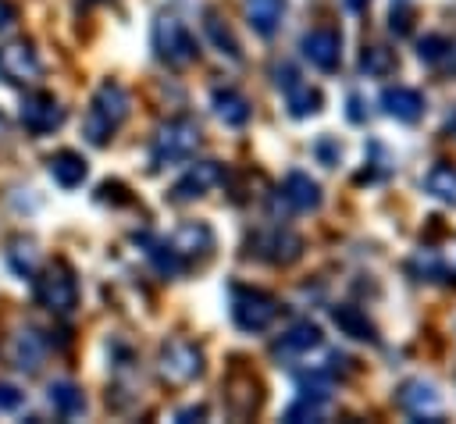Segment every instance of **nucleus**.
I'll return each mask as SVG.
<instances>
[{
	"mask_svg": "<svg viewBox=\"0 0 456 424\" xmlns=\"http://www.w3.org/2000/svg\"><path fill=\"white\" fill-rule=\"evenodd\" d=\"M125 118H128V93L118 82H103L82 118V132L93 146H107Z\"/></svg>",
	"mask_w": 456,
	"mask_h": 424,
	"instance_id": "obj_1",
	"label": "nucleus"
},
{
	"mask_svg": "<svg viewBox=\"0 0 456 424\" xmlns=\"http://www.w3.org/2000/svg\"><path fill=\"white\" fill-rule=\"evenodd\" d=\"M278 86L285 89V103H289L292 118H310V114H317V110H321V93H317V89H310V86L299 78V71H296V68L281 64V68H278Z\"/></svg>",
	"mask_w": 456,
	"mask_h": 424,
	"instance_id": "obj_9",
	"label": "nucleus"
},
{
	"mask_svg": "<svg viewBox=\"0 0 456 424\" xmlns=\"http://www.w3.org/2000/svg\"><path fill=\"white\" fill-rule=\"evenodd\" d=\"M299 249H303V239L292 235V232H281V228H274V232L256 239V253L267 257L271 264H292L299 257Z\"/></svg>",
	"mask_w": 456,
	"mask_h": 424,
	"instance_id": "obj_14",
	"label": "nucleus"
},
{
	"mask_svg": "<svg viewBox=\"0 0 456 424\" xmlns=\"http://www.w3.org/2000/svg\"><path fill=\"white\" fill-rule=\"evenodd\" d=\"M207 36L214 39V46L221 50V53H228L232 61H239V43H235V36H232V29L217 18V14H207Z\"/></svg>",
	"mask_w": 456,
	"mask_h": 424,
	"instance_id": "obj_26",
	"label": "nucleus"
},
{
	"mask_svg": "<svg viewBox=\"0 0 456 424\" xmlns=\"http://www.w3.org/2000/svg\"><path fill=\"white\" fill-rule=\"evenodd\" d=\"M36 299L53 314H71L78 306V281L64 260H53L36 278Z\"/></svg>",
	"mask_w": 456,
	"mask_h": 424,
	"instance_id": "obj_3",
	"label": "nucleus"
},
{
	"mask_svg": "<svg viewBox=\"0 0 456 424\" xmlns=\"http://www.w3.org/2000/svg\"><path fill=\"white\" fill-rule=\"evenodd\" d=\"M153 50H157V57H160L164 64H171V68H185V64H192L196 53H200L192 32H189L175 14H160V18H157V25H153Z\"/></svg>",
	"mask_w": 456,
	"mask_h": 424,
	"instance_id": "obj_4",
	"label": "nucleus"
},
{
	"mask_svg": "<svg viewBox=\"0 0 456 424\" xmlns=\"http://www.w3.org/2000/svg\"><path fill=\"white\" fill-rule=\"evenodd\" d=\"M224 399L235 417H249L260 406V381L249 371H232L224 381Z\"/></svg>",
	"mask_w": 456,
	"mask_h": 424,
	"instance_id": "obj_11",
	"label": "nucleus"
},
{
	"mask_svg": "<svg viewBox=\"0 0 456 424\" xmlns=\"http://www.w3.org/2000/svg\"><path fill=\"white\" fill-rule=\"evenodd\" d=\"M424 189H428L435 200L456 203V167H452V164H435V167L424 175Z\"/></svg>",
	"mask_w": 456,
	"mask_h": 424,
	"instance_id": "obj_24",
	"label": "nucleus"
},
{
	"mask_svg": "<svg viewBox=\"0 0 456 424\" xmlns=\"http://www.w3.org/2000/svg\"><path fill=\"white\" fill-rule=\"evenodd\" d=\"M214 246V235L207 224H182L175 235H171V249L185 260V257H196V253H207Z\"/></svg>",
	"mask_w": 456,
	"mask_h": 424,
	"instance_id": "obj_19",
	"label": "nucleus"
},
{
	"mask_svg": "<svg viewBox=\"0 0 456 424\" xmlns=\"http://www.w3.org/2000/svg\"><path fill=\"white\" fill-rule=\"evenodd\" d=\"M11 356H14V363H18L21 371H36L39 360H43V346H39V338H36L32 331H21V335L14 338V346H11Z\"/></svg>",
	"mask_w": 456,
	"mask_h": 424,
	"instance_id": "obj_25",
	"label": "nucleus"
},
{
	"mask_svg": "<svg viewBox=\"0 0 456 424\" xmlns=\"http://www.w3.org/2000/svg\"><path fill=\"white\" fill-rule=\"evenodd\" d=\"M221 182V167L214 164V160H200V164H192L178 182H175V189H171V200L175 203H185V200H196V196H203L210 185H217Z\"/></svg>",
	"mask_w": 456,
	"mask_h": 424,
	"instance_id": "obj_12",
	"label": "nucleus"
},
{
	"mask_svg": "<svg viewBox=\"0 0 456 424\" xmlns=\"http://www.w3.org/2000/svg\"><path fill=\"white\" fill-rule=\"evenodd\" d=\"M360 68H363L367 75L381 78V75H388V71L395 68V57H392L385 46H367V50L360 53Z\"/></svg>",
	"mask_w": 456,
	"mask_h": 424,
	"instance_id": "obj_27",
	"label": "nucleus"
},
{
	"mask_svg": "<svg viewBox=\"0 0 456 424\" xmlns=\"http://www.w3.org/2000/svg\"><path fill=\"white\" fill-rule=\"evenodd\" d=\"M196 146H200V125L189 121V118H171L153 135V167H167V164L189 160Z\"/></svg>",
	"mask_w": 456,
	"mask_h": 424,
	"instance_id": "obj_2",
	"label": "nucleus"
},
{
	"mask_svg": "<svg viewBox=\"0 0 456 424\" xmlns=\"http://www.w3.org/2000/svg\"><path fill=\"white\" fill-rule=\"evenodd\" d=\"M349 4H353V7H360V0H349Z\"/></svg>",
	"mask_w": 456,
	"mask_h": 424,
	"instance_id": "obj_36",
	"label": "nucleus"
},
{
	"mask_svg": "<svg viewBox=\"0 0 456 424\" xmlns=\"http://www.w3.org/2000/svg\"><path fill=\"white\" fill-rule=\"evenodd\" d=\"M25 406V392L11 381H0V413H14Z\"/></svg>",
	"mask_w": 456,
	"mask_h": 424,
	"instance_id": "obj_31",
	"label": "nucleus"
},
{
	"mask_svg": "<svg viewBox=\"0 0 456 424\" xmlns=\"http://www.w3.org/2000/svg\"><path fill=\"white\" fill-rule=\"evenodd\" d=\"M4 135H7V118L0 114V143H4Z\"/></svg>",
	"mask_w": 456,
	"mask_h": 424,
	"instance_id": "obj_35",
	"label": "nucleus"
},
{
	"mask_svg": "<svg viewBox=\"0 0 456 424\" xmlns=\"http://www.w3.org/2000/svg\"><path fill=\"white\" fill-rule=\"evenodd\" d=\"M11 21H14V11H11V7H7V4L0 0V29H7Z\"/></svg>",
	"mask_w": 456,
	"mask_h": 424,
	"instance_id": "obj_33",
	"label": "nucleus"
},
{
	"mask_svg": "<svg viewBox=\"0 0 456 424\" xmlns=\"http://www.w3.org/2000/svg\"><path fill=\"white\" fill-rule=\"evenodd\" d=\"M39 71H43V64H39V57H36L32 43L11 39V43L0 46V78H4V82L21 86V82L39 78Z\"/></svg>",
	"mask_w": 456,
	"mask_h": 424,
	"instance_id": "obj_7",
	"label": "nucleus"
},
{
	"mask_svg": "<svg viewBox=\"0 0 456 424\" xmlns=\"http://www.w3.org/2000/svg\"><path fill=\"white\" fill-rule=\"evenodd\" d=\"M278 317V299L260 289H235L232 292V321L242 331H264Z\"/></svg>",
	"mask_w": 456,
	"mask_h": 424,
	"instance_id": "obj_5",
	"label": "nucleus"
},
{
	"mask_svg": "<svg viewBox=\"0 0 456 424\" xmlns=\"http://www.w3.org/2000/svg\"><path fill=\"white\" fill-rule=\"evenodd\" d=\"M61 121H64V107L50 93H28L21 100V125L32 135H46V132L61 128Z\"/></svg>",
	"mask_w": 456,
	"mask_h": 424,
	"instance_id": "obj_8",
	"label": "nucleus"
},
{
	"mask_svg": "<svg viewBox=\"0 0 456 424\" xmlns=\"http://www.w3.org/2000/svg\"><path fill=\"white\" fill-rule=\"evenodd\" d=\"M246 18H249L253 32L274 36L285 18V0H246Z\"/></svg>",
	"mask_w": 456,
	"mask_h": 424,
	"instance_id": "obj_17",
	"label": "nucleus"
},
{
	"mask_svg": "<svg viewBox=\"0 0 456 424\" xmlns=\"http://www.w3.org/2000/svg\"><path fill=\"white\" fill-rule=\"evenodd\" d=\"M46 392H50V395H46L50 406H53L61 417H78V413H86V395H82L78 385H71V381H53Z\"/></svg>",
	"mask_w": 456,
	"mask_h": 424,
	"instance_id": "obj_22",
	"label": "nucleus"
},
{
	"mask_svg": "<svg viewBox=\"0 0 456 424\" xmlns=\"http://www.w3.org/2000/svg\"><path fill=\"white\" fill-rule=\"evenodd\" d=\"M410 25H413V7H410V4H395V7H392V32L406 36Z\"/></svg>",
	"mask_w": 456,
	"mask_h": 424,
	"instance_id": "obj_32",
	"label": "nucleus"
},
{
	"mask_svg": "<svg viewBox=\"0 0 456 424\" xmlns=\"http://www.w3.org/2000/svg\"><path fill=\"white\" fill-rule=\"evenodd\" d=\"M207 410L203 406H189V410H178V420H189V417H203Z\"/></svg>",
	"mask_w": 456,
	"mask_h": 424,
	"instance_id": "obj_34",
	"label": "nucleus"
},
{
	"mask_svg": "<svg viewBox=\"0 0 456 424\" xmlns=\"http://www.w3.org/2000/svg\"><path fill=\"white\" fill-rule=\"evenodd\" d=\"M381 103H385V110H388L392 118H399V121H417V118L424 114V96H420L417 89H410V86H388V89L381 93Z\"/></svg>",
	"mask_w": 456,
	"mask_h": 424,
	"instance_id": "obj_15",
	"label": "nucleus"
},
{
	"mask_svg": "<svg viewBox=\"0 0 456 424\" xmlns=\"http://www.w3.org/2000/svg\"><path fill=\"white\" fill-rule=\"evenodd\" d=\"M50 175H53L57 185L75 189V185L86 182L89 167H86V157H82V153H75V150H57V153L50 157Z\"/></svg>",
	"mask_w": 456,
	"mask_h": 424,
	"instance_id": "obj_16",
	"label": "nucleus"
},
{
	"mask_svg": "<svg viewBox=\"0 0 456 424\" xmlns=\"http://www.w3.org/2000/svg\"><path fill=\"white\" fill-rule=\"evenodd\" d=\"M317 346H321V331H317V324L299 321V324H292V328L274 342V353L292 356V353H310V349H317Z\"/></svg>",
	"mask_w": 456,
	"mask_h": 424,
	"instance_id": "obj_20",
	"label": "nucleus"
},
{
	"mask_svg": "<svg viewBox=\"0 0 456 424\" xmlns=\"http://www.w3.org/2000/svg\"><path fill=\"white\" fill-rule=\"evenodd\" d=\"M214 110L224 125H246L249 121V100L235 89H214Z\"/></svg>",
	"mask_w": 456,
	"mask_h": 424,
	"instance_id": "obj_21",
	"label": "nucleus"
},
{
	"mask_svg": "<svg viewBox=\"0 0 456 424\" xmlns=\"http://www.w3.org/2000/svg\"><path fill=\"white\" fill-rule=\"evenodd\" d=\"M321 403L324 399H310V395H303L299 403H292L289 410H285V420H314V417H321Z\"/></svg>",
	"mask_w": 456,
	"mask_h": 424,
	"instance_id": "obj_30",
	"label": "nucleus"
},
{
	"mask_svg": "<svg viewBox=\"0 0 456 424\" xmlns=\"http://www.w3.org/2000/svg\"><path fill=\"white\" fill-rule=\"evenodd\" d=\"M399 399H403V406H406L410 413H417V417L438 410V392H435V385H428V381H410Z\"/></svg>",
	"mask_w": 456,
	"mask_h": 424,
	"instance_id": "obj_23",
	"label": "nucleus"
},
{
	"mask_svg": "<svg viewBox=\"0 0 456 424\" xmlns=\"http://www.w3.org/2000/svg\"><path fill=\"white\" fill-rule=\"evenodd\" d=\"M11 267H14L18 274H32V267H36V246L18 239L14 249H11Z\"/></svg>",
	"mask_w": 456,
	"mask_h": 424,
	"instance_id": "obj_29",
	"label": "nucleus"
},
{
	"mask_svg": "<svg viewBox=\"0 0 456 424\" xmlns=\"http://www.w3.org/2000/svg\"><path fill=\"white\" fill-rule=\"evenodd\" d=\"M331 321L338 324V331L342 335H349V338H356V342H374L378 338V331H374V324L367 321V314L360 310V306H335L331 310Z\"/></svg>",
	"mask_w": 456,
	"mask_h": 424,
	"instance_id": "obj_18",
	"label": "nucleus"
},
{
	"mask_svg": "<svg viewBox=\"0 0 456 424\" xmlns=\"http://www.w3.org/2000/svg\"><path fill=\"white\" fill-rule=\"evenodd\" d=\"M281 200H285L292 210L306 214V210H317V207H321V189H317V182H314L310 175L292 171V175L285 178V185H281Z\"/></svg>",
	"mask_w": 456,
	"mask_h": 424,
	"instance_id": "obj_13",
	"label": "nucleus"
},
{
	"mask_svg": "<svg viewBox=\"0 0 456 424\" xmlns=\"http://www.w3.org/2000/svg\"><path fill=\"white\" fill-rule=\"evenodd\" d=\"M303 57L314 68H321V71H335L338 61H342V39H338V32H331V29L306 32L303 36Z\"/></svg>",
	"mask_w": 456,
	"mask_h": 424,
	"instance_id": "obj_10",
	"label": "nucleus"
},
{
	"mask_svg": "<svg viewBox=\"0 0 456 424\" xmlns=\"http://www.w3.org/2000/svg\"><path fill=\"white\" fill-rule=\"evenodd\" d=\"M456 46L445 39V36H424L420 39V46H417V53H420V61H428V64H438L442 57H449Z\"/></svg>",
	"mask_w": 456,
	"mask_h": 424,
	"instance_id": "obj_28",
	"label": "nucleus"
},
{
	"mask_svg": "<svg viewBox=\"0 0 456 424\" xmlns=\"http://www.w3.org/2000/svg\"><path fill=\"white\" fill-rule=\"evenodd\" d=\"M160 371H164L167 381L189 385L192 378L203 374V349L196 342H189V338H171L160 349Z\"/></svg>",
	"mask_w": 456,
	"mask_h": 424,
	"instance_id": "obj_6",
	"label": "nucleus"
}]
</instances>
